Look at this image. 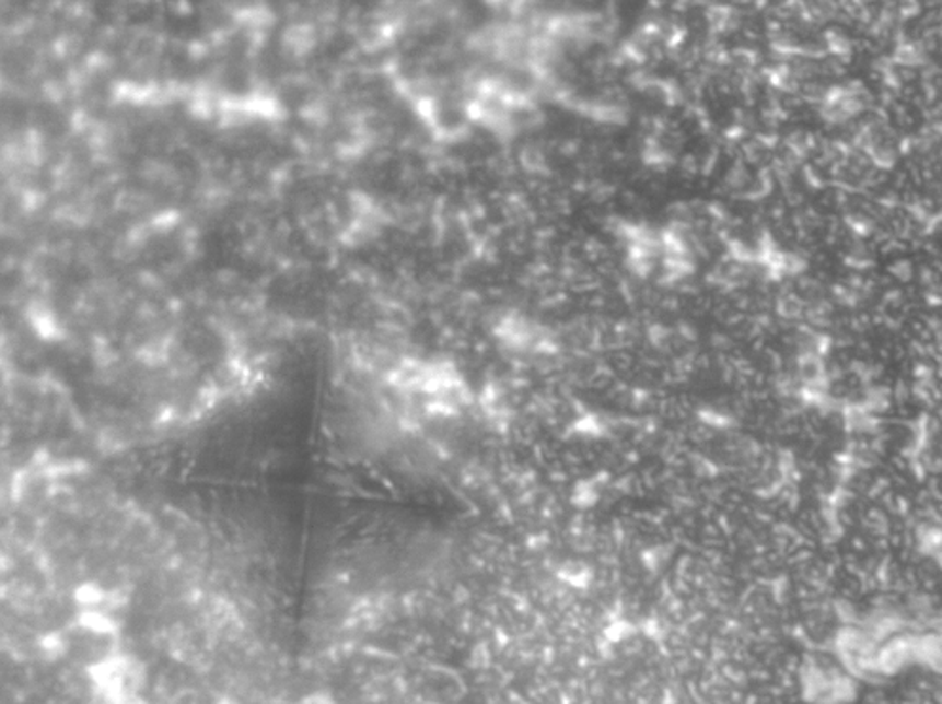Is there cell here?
Wrapping results in <instances>:
<instances>
[]
</instances>
